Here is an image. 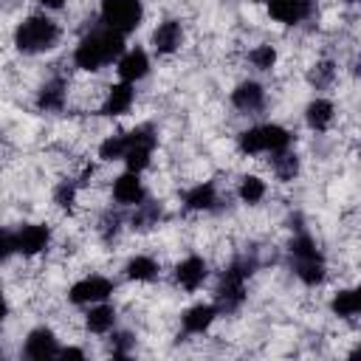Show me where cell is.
I'll list each match as a JSON object with an SVG mask.
<instances>
[{
	"instance_id": "2e32d148",
	"label": "cell",
	"mask_w": 361,
	"mask_h": 361,
	"mask_svg": "<svg viewBox=\"0 0 361 361\" xmlns=\"http://www.w3.org/2000/svg\"><path fill=\"white\" fill-rule=\"evenodd\" d=\"M265 11L279 25H299L313 14V0H265Z\"/></svg>"
},
{
	"instance_id": "ffe728a7",
	"label": "cell",
	"mask_w": 361,
	"mask_h": 361,
	"mask_svg": "<svg viewBox=\"0 0 361 361\" xmlns=\"http://www.w3.org/2000/svg\"><path fill=\"white\" fill-rule=\"evenodd\" d=\"M217 203H220V192H217V183H212V180H197L183 192V209L186 212H195V214L214 212Z\"/></svg>"
},
{
	"instance_id": "277c9868",
	"label": "cell",
	"mask_w": 361,
	"mask_h": 361,
	"mask_svg": "<svg viewBox=\"0 0 361 361\" xmlns=\"http://www.w3.org/2000/svg\"><path fill=\"white\" fill-rule=\"evenodd\" d=\"M251 276H254V259L248 257H237L220 271L214 285V305L220 307V313H234L245 305Z\"/></svg>"
},
{
	"instance_id": "30bf717a",
	"label": "cell",
	"mask_w": 361,
	"mask_h": 361,
	"mask_svg": "<svg viewBox=\"0 0 361 361\" xmlns=\"http://www.w3.org/2000/svg\"><path fill=\"white\" fill-rule=\"evenodd\" d=\"M186 42V28L178 17H166L161 23H155V28L149 31V45L158 56H175Z\"/></svg>"
},
{
	"instance_id": "4fadbf2b",
	"label": "cell",
	"mask_w": 361,
	"mask_h": 361,
	"mask_svg": "<svg viewBox=\"0 0 361 361\" xmlns=\"http://www.w3.org/2000/svg\"><path fill=\"white\" fill-rule=\"evenodd\" d=\"M133 107H135V85L121 82V79L113 82V85H107V90L102 96V104H99L102 116H107V118H124Z\"/></svg>"
},
{
	"instance_id": "3957f363",
	"label": "cell",
	"mask_w": 361,
	"mask_h": 361,
	"mask_svg": "<svg viewBox=\"0 0 361 361\" xmlns=\"http://www.w3.org/2000/svg\"><path fill=\"white\" fill-rule=\"evenodd\" d=\"M288 257H290V268H293L296 279L305 288H319L327 279V259L310 231H299L290 237Z\"/></svg>"
},
{
	"instance_id": "f546056e",
	"label": "cell",
	"mask_w": 361,
	"mask_h": 361,
	"mask_svg": "<svg viewBox=\"0 0 361 361\" xmlns=\"http://www.w3.org/2000/svg\"><path fill=\"white\" fill-rule=\"evenodd\" d=\"M245 62L251 65V71H257V73H268V71L276 68V62H279V51H276V45H271V42H259V45L248 48Z\"/></svg>"
},
{
	"instance_id": "4316f807",
	"label": "cell",
	"mask_w": 361,
	"mask_h": 361,
	"mask_svg": "<svg viewBox=\"0 0 361 361\" xmlns=\"http://www.w3.org/2000/svg\"><path fill=\"white\" fill-rule=\"evenodd\" d=\"M259 130H262V149H265V155H274V152H282V149L293 147V133L285 124L265 121V124H259Z\"/></svg>"
},
{
	"instance_id": "d6a6232c",
	"label": "cell",
	"mask_w": 361,
	"mask_h": 361,
	"mask_svg": "<svg viewBox=\"0 0 361 361\" xmlns=\"http://www.w3.org/2000/svg\"><path fill=\"white\" fill-rule=\"evenodd\" d=\"M85 355H87V350L73 347V344H65V347H59V355L56 358H85Z\"/></svg>"
},
{
	"instance_id": "f1b7e54d",
	"label": "cell",
	"mask_w": 361,
	"mask_h": 361,
	"mask_svg": "<svg viewBox=\"0 0 361 361\" xmlns=\"http://www.w3.org/2000/svg\"><path fill=\"white\" fill-rule=\"evenodd\" d=\"M127 152V130H116V133H107L99 147H96V155L102 164H113V161H121Z\"/></svg>"
},
{
	"instance_id": "7a4b0ae2",
	"label": "cell",
	"mask_w": 361,
	"mask_h": 361,
	"mask_svg": "<svg viewBox=\"0 0 361 361\" xmlns=\"http://www.w3.org/2000/svg\"><path fill=\"white\" fill-rule=\"evenodd\" d=\"M62 39V25L48 14V11H34L25 14L14 31H11V42L23 56H39L48 54L59 45Z\"/></svg>"
},
{
	"instance_id": "d4e9b609",
	"label": "cell",
	"mask_w": 361,
	"mask_h": 361,
	"mask_svg": "<svg viewBox=\"0 0 361 361\" xmlns=\"http://www.w3.org/2000/svg\"><path fill=\"white\" fill-rule=\"evenodd\" d=\"M305 79H307V85H310L316 93H324V90H330V87L338 82V62H336V59H316V62L307 68Z\"/></svg>"
},
{
	"instance_id": "1f68e13d",
	"label": "cell",
	"mask_w": 361,
	"mask_h": 361,
	"mask_svg": "<svg viewBox=\"0 0 361 361\" xmlns=\"http://www.w3.org/2000/svg\"><path fill=\"white\" fill-rule=\"evenodd\" d=\"M11 257H17V245H14V231L0 226V265H6Z\"/></svg>"
},
{
	"instance_id": "5b68a950",
	"label": "cell",
	"mask_w": 361,
	"mask_h": 361,
	"mask_svg": "<svg viewBox=\"0 0 361 361\" xmlns=\"http://www.w3.org/2000/svg\"><path fill=\"white\" fill-rule=\"evenodd\" d=\"M155 149H158V130L152 124H135V127H130L127 130V152L121 158L124 169L141 175L144 169H149Z\"/></svg>"
},
{
	"instance_id": "9c48e42d",
	"label": "cell",
	"mask_w": 361,
	"mask_h": 361,
	"mask_svg": "<svg viewBox=\"0 0 361 361\" xmlns=\"http://www.w3.org/2000/svg\"><path fill=\"white\" fill-rule=\"evenodd\" d=\"M212 276V265L206 257L200 254H186L183 259L175 262L172 268V282L183 290V293H197Z\"/></svg>"
},
{
	"instance_id": "8fae6325",
	"label": "cell",
	"mask_w": 361,
	"mask_h": 361,
	"mask_svg": "<svg viewBox=\"0 0 361 361\" xmlns=\"http://www.w3.org/2000/svg\"><path fill=\"white\" fill-rule=\"evenodd\" d=\"M59 336L54 327L48 324H37L25 333L23 338V355L25 358H34V361H45V358H56L59 355Z\"/></svg>"
},
{
	"instance_id": "603a6c76",
	"label": "cell",
	"mask_w": 361,
	"mask_h": 361,
	"mask_svg": "<svg viewBox=\"0 0 361 361\" xmlns=\"http://www.w3.org/2000/svg\"><path fill=\"white\" fill-rule=\"evenodd\" d=\"M161 276V262L152 254H133L124 262V279L138 282V285H149Z\"/></svg>"
},
{
	"instance_id": "83f0119b",
	"label": "cell",
	"mask_w": 361,
	"mask_h": 361,
	"mask_svg": "<svg viewBox=\"0 0 361 361\" xmlns=\"http://www.w3.org/2000/svg\"><path fill=\"white\" fill-rule=\"evenodd\" d=\"M79 195H82V186L76 183V178H62V180L54 186L51 200H54V206H56L59 212L73 214L76 206H79Z\"/></svg>"
},
{
	"instance_id": "8992f818",
	"label": "cell",
	"mask_w": 361,
	"mask_h": 361,
	"mask_svg": "<svg viewBox=\"0 0 361 361\" xmlns=\"http://www.w3.org/2000/svg\"><path fill=\"white\" fill-rule=\"evenodd\" d=\"M99 23L127 37L144 23V3L141 0H99Z\"/></svg>"
},
{
	"instance_id": "cb8c5ba5",
	"label": "cell",
	"mask_w": 361,
	"mask_h": 361,
	"mask_svg": "<svg viewBox=\"0 0 361 361\" xmlns=\"http://www.w3.org/2000/svg\"><path fill=\"white\" fill-rule=\"evenodd\" d=\"M268 166H271V175H274L279 183H290V180H296L299 172H302V158H299V152H293V147H288V149H282V152H274V155L268 158Z\"/></svg>"
},
{
	"instance_id": "52a82bcc",
	"label": "cell",
	"mask_w": 361,
	"mask_h": 361,
	"mask_svg": "<svg viewBox=\"0 0 361 361\" xmlns=\"http://www.w3.org/2000/svg\"><path fill=\"white\" fill-rule=\"evenodd\" d=\"M113 293H116V279H110L104 274H85L76 282H71L65 299L73 307H87V305H96V302L110 299Z\"/></svg>"
},
{
	"instance_id": "44dd1931",
	"label": "cell",
	"mask_w": 361,
	"mask_h": 361,
	"mask_svg": "<svg viewBox=\"0 0 361 361\" xmlns=\"http://www.w3.org/2000/svg\"><path fill=\"white\" fill-rule=\"evenodd\" d=\"M68 93H71V90H68V79L54 76V79H48V82L37 90L34 104H37L39 113H62L65 104H68Z\"/></svg>"
},
{
	"instance_id": "4dcf8cb0",
	"label": "cell",
	"mask_w": 361,
	"mask_h": 361,
	"mask_svg": "<svg viewBox=\"0 0 361 361\" xmlns=\"http://www.w3.org/2000/svg\"><path fill=\"white\" fill-rule=\"evenodd\" d=\"M237 149H240V155H245V158H259V155H265L259 124H248L245 130L237 133Z\"/></svg>"
},
{
	"instance_id": "ba28073f",
	"label": "cell",
	"mask_w": 361,
	"mask_h": 361,
	"mask_svg": "<svg viewBox=\"0 0 361 361\" xmlns=\"http://www.w3.org/2000/svg\"><path fill=\"white\" fill-rule=\"evenodd\" d=\"M54 243V228L48 223H23L14 228V245L23 259H37L42 257Z\"/></svg>"
},
{
	"instance_id": "7402d4cb",
	"label": "cell",
	"mask_w": 361,
	"mask_h": 361,
	"mask_svg": "<svg viewBox=\"0 0 361 361\" xmlns=\"http://www.w3.org/2000/svg\"><path fill=\"white\" fill-rule=\"evenodd\" d=\"M330 313L338 319V322H355L358 313H361V293L355 285H344V288H336L330 293Z\"/></svg>"
},
{
	"instance_id": "ac0fdd59",
	"label": "cell",
	"mask_w": 361,
	"mask_h": 361,
	"mask_svg": "<svg viewBox=\"0 0 361 361\" xmlns=\"http://www.w3.org/2000/svg\"><path fill=\"white\" fill-rule=\"evenodd\" d=\"M220 319V307L214 302H195L180 313V327L189 336H203Z\"/></svg>"
},
{
	"instance_id": "e0dca14e",
	"label": "cell",
	"mask_w": 361,
	"mask_h": 361,
	"mask_svg": "<svg viewBox=\"0 0 361 361\" xmlns=\"http://www.w3.org/2000/svg\"><path fill=\"white\" fill-rule=\"evenodd\" d=\"M265 102H268V93H265V87H262L257 79H243V82H237L234 90H231V107L240 110L243 116L259 113V110L265 107Z\"/></svg>"
},
{
	"instance_id": "e575fe53",
	"label": "cell",
	"mask_w": 361,
	"mask_h": 361,
	"mask_svg": "<svg viewBox=\"0 0 361 361\" xmlns=\"http://www.w3.org/2000/svg\"><path fill=\"white\" fill-rule=\"evenodd\" d=\"M8 313H11V305H8V296H6V290L0 288V327L6 324V319H8Z\"/></svg>"
},
{
	"instance_id": "6da1fadb",
	"label": "cell",
	"mask_w": 361,
	"mask_h": 361,
	"mask_svg": "<svg viewBox=\"0 0 361 361\" xmlns=\"http://www.w3.org/2000/svg\"><path fill=\"white\" fill-rule=\"evenodd\" d=\"M127 37L107 28V25H96L90 31H85L79 37V42L73 45V54H71V62L76 71L82 73H102L104 68L116 65V59L124 54Z\"/></svg>"
},
{
	"instance_id": "9a60e30c",
	"label": "cell",
	"mask_w": 361,
	"mask_h": 361,
	"mask_svg": "<svg viewBox=\"0 0 361 361\" xmlns=\"http://www.w3.org/2000/svg\"><path fill=\"white\" fill-rule=\"evenodd\" d=\"M152 71V59L144 48H124V54L116 59V76L121 82H130V85H138L141 79H147Z\"/></svg>"
},
{
	"instance_id": "5bb4252c",
	"label": "cell",
	"mask_w": 361,
	"mask_h": 361,
	"mask_svg": "<svg viewBox=\"0 0 361 361\" xmlns=\"http://www.w3.org/2000/svg\"><path fill=\"white\" fill-rule=\"evenodd\" d=\"M336 116H338L336 102L330 96H322V93H316L302 110V118H305L310 133H330L336 124Z\"/></svg>"
},
{
	"instance_id": "836d02e7",
	"label": "cell",
	"mask_w": 361,
	"mask_h": 361,
	"mask_svg": "<svg viewBox=\"0 0 361 361\" xmlns=\"http://www.w3.org/2000/svg\"><path fill=\"white\" fill-rule=\"evenodd\" d=\"M42 11H59V8H65L68 6V0H34Z\"/></svg>"
},
{
	"instance_id": "d590c367",
	"label": "cell",
	"mask_w": 361,
	"mask_h": 361,
	"mask_svg": "<svg viewBox=\"0 0 361 361\" xmlns=\"http://www.w3.org/2000/svg\"><path fill=\"white\" fill-rule=\"evenodd\" d=\"M347 3H355V0H347Z\"/></svg>"
},
{
	"instance_id": "484cf974",
	"label": "cell",
	"mask_w": 361,
	"mask_h": 361,
	"mask_svg": "<svg viewBox=\"0 0 361 361\" xmlns=\"http://www.w3.org/2000/svg\"><path fill=\"white\" fill-rule=\"evenodd\" d=\"M265 197H268V183H265L262 175L245 172V175L237 180V200H240L243 206H259Z\"/></svg>"
},
{
	"instance_id": "7c38bea8",
	"label": "cell",
	"mask_w": 361,
	"mask_h": 361,
	"mask_svg": "<svg viewBox=\"0 0 361 361\" xmlns=\"http://www.w3.org/2000/svg\"><path fill=\"white\" fill-rule=\"evenodd\" d=\"M110 197L116 200V206L121 209H135L138 203L147 200V186H144V178L138 172H130L124 169L121 175L113 178L110 183Z\"/></svg>"
},
{
	"instance_id": "d6986e66",
	"label": "cell",
	"mask_w": 361,
	"mask_h": 361,
	"mask_svg": "<svg viewBox=\"0 0 361 361\" xmlns=\"http://www.w3.org/2000/svg\"><path fill=\"white\" fill-rule=\"evenodd\" d=\"M116 324H118V310L116 305H110V299L87 305L82 313V327L93 336H107L110 330H116Z\"/></svg>"
}]
</instances>
